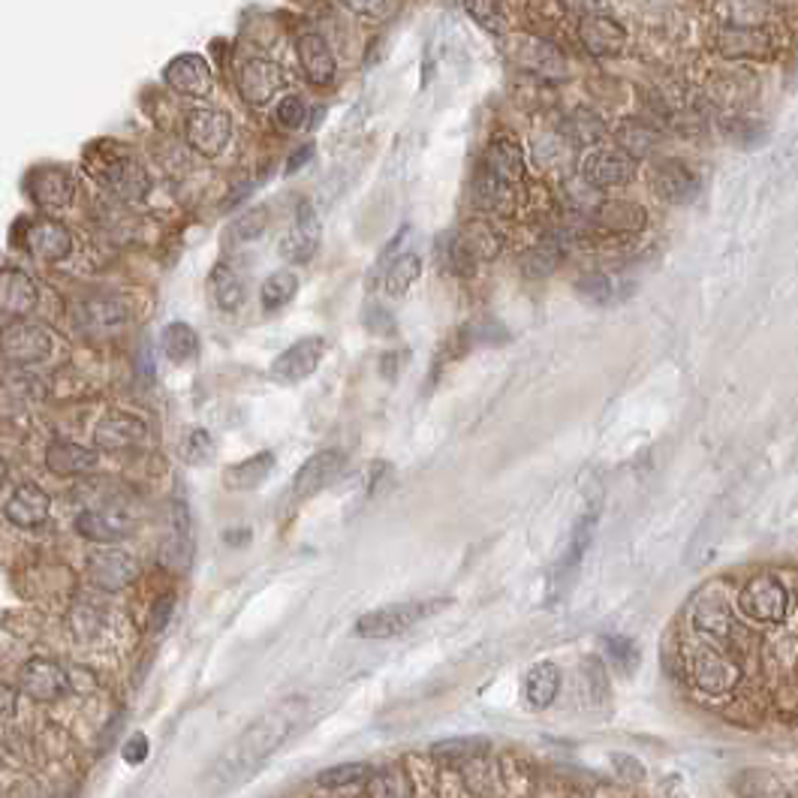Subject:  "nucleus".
<instances>
[{
  "label": "nucleus",
  "mask_w": 798,
  "mask_h": 798,
  "mask_svg": "<svg viewBox=\"0 0 798 798\" xmlns=\"http://www.w3.org/2000/svg\"><path fill=\"white\" fill-rule=\"evenodd\" d=\"M76 323L88 337H115L130 323V311L124 301L109 292L85 296L76 308Z\"/></svg>",
  "instance_id": "obj_4"
},
{
  "label": "nucleus",
  "mask_w": 798,
  "mask_h": 798,
  "mask_svg": "<svg viewBox=\"0 0 798 798\" xmlns=\"http://www.w3.org/2000/svg\"><path fill=\"white\" fill-rule=\"evenodd\" d=\"M561 694V669L555 663H536L524 675V699L533 708H548Z\"/></svg>",
  "instance_id": "obj_32"
},
{
  "label": "nucleus",
  "mask_w": 798,
  "mask_h": 798,
  "mask_svg": "<svg viewBox=\"0 0 798 798\" xmlns=\"http://www.w3.org/2000/svg\"><path fill=\"white\" fill-rule=\"evenodd\" d=\"M209 292H211V301L218 304L220 311L235 313L244 308V299H247V284H244V278H239V271H232L230 266H218L214 271H211Z\"/></svg>",
  "instance_id": "obj_31"
},
{
  "label": "nucleus",
  "mask_w": 798,
  "mask_h": 798,
  "mask_svg": "<svg viewBox=\"0 0 798 798\" xmlns=\"http://www.w3.org/2000/svg\"><path fill=\"white\" fill-rule=\"evenodd\" d=\"M145 756H148V741H145V735H133L128 747H124V760L128 763H142Z\"/></svg>",
  "instance_id": "obj_53"
},
{
  "label": "nucleus",
  "mask_w": 798,
  "mask_h": 798,
  "mask_svg": "<svg viewBox=\"0 0 798 798\" xmlns=\"http://www.w3.org/2000/svg\"><path fill=\"white\" fill-rule=\"evenodd\" d=\"M52 353L48 329L36 323H12L0 332V356L12 365H36Z\"/></svg>",
  "instance_id": "obj_8"
},
{
  "label": "nucleus",
  "mask_w": 798,
  "mask_h": 798,
  "mask_svg": "<svg viewBox=\"0 0 798 798\" xmlns=\"http://www.w3.org/2000/svg\"><path fill=\"white\" fill-rule=\"evenodd\" d=\"M148 434H151L148 422L136 417V413H124V410L106 413V417L93 425V443L106 452L140 450V446H145Z\"/></svg>",
  "instance_id": "obj_9"
},
{
  "label": "nucleus",
  "mask_w": 798,
  "mask_h": 798,
  "mask_svg": "<svg viewBox=\"0 0 798 798\" xmlns=\"http://www.w3.org/2000/svg\"><path fill=\"white\" fill-rule=\"evenodd\" d=\"M594 528H597V512L581 516L579 524H576V531H573V536H569L567 548H564V555H561V564H557V576H561V581L569 579V576L579 569L581 557H585V552H588L590 536H594Z\"/></svg>",
  "instance_id": "obj_37"
},
{
  "label": "nucleus",
  "mask_w": 798,
  "mask_h": 798,
  "mask_svg": "<svg viewBox=\"0 0 798 798\" xmlns=\"http://www.w3.org/2000/svg\"><path fill=\"white\" fill-rule=\"evenodd\" d=\"M40 292L34 278L22 268H0V313L3 317H27L34 311Z\"/></svg>",
  "instance_id": "obj_23"
},
{
  "label": "nucleus",
  "mask_w": 798,
  "mask_h": 798,
  "mask_svg": "<svg viewBox=\"0 0 798 798\" xmlns=\"http://www.w3.org/2000/svg\"><path fill=\"white\" fill-rule=\"evenodd\" d=\"M368 798H413V780L401 765H386L380 772H370L365 780Z\"/></svg>",
  "instance_id": "obj_33"
},
{
  "label": "nucleus",
  "mask_w": 798,
  "mask_h": 798,
  "mask_svg": "<svg viewBox=\"0 0 798 798\" xmlns=\"http://www.w3.org/2000/svg\"><path fill=\"white\" fill-rule=\"evenodd\" d=\"M341 470H344V452L337 450L317 452V455H311V458L299 467V474L292 479V495L299 500L313 498V495H320L325 486H332Z\"/></svg>",
  "instance_id": "obj_20"
},
{
  "label": "nucleus",
  "mask_w": 798,
  "mask_h": 798,
  "mask_svg": "<svg viewBox=\"0 0 798 798\" xmlns=\"http://www.w3.org/2000/svg\"><path fill=\"white\" fill-rule=\"evenodd\" d=\"M618 145H621V151H627L630 157H642V154H649L651 148H654V130L649 128V124H642V121H636V118H630V121H624L621 128H618Z\"/></svg>",
  "instance_id": "obj_40"
},
{
  "label": "nucleus",
  "mask_w": 798,
  "mask_h": 798,
  "mask_svg": "<svg viewBox=\"0 0 798 798\" xmlns=\"http://www.w3.org/2000/svg\"><path fill=\"white\" fill-rule=\"evenodd\" d=\"M178 452H181V458H185L187 464L202 467V464H209L211 455H214V440H211V434L206 429H193L187 431Z\"/></svg>",
  "instance_id": "obj_41"
},
{
  "label": "nucleus",
  "mask_w": 798,
  "mask_h": 798,
  "mask_svg": "<svg viewBox=\"0 0 798 798\" xmlns=\"http://www.w3.org/2000/svg\"><path fill=\"white\" fill-rule=\"evenodd\" d=\"M173 606H175V597H160L157 606H154V621H151V630H163V627L169 624V618H173Z\"/></svg>",
  "instance_id": "obj_52"
},
{
  "label": "nucleus",
  "mask_w": 798,
  "mask_h": 798,
  "mask_svg": "<svg viewBox=\"0 0 798 798\" xmlns=\"http://www.w3.org/2000/svg\"><path fill=\"white\" fill-rule=\"evenodd\" d=\"M70 672L48 657H31L19 669V690L36 702H55L64 694H70Z\"/></svg>",
  "instance_id": "obj_7"
},
{
  "label": "nucleus",
  "mask_w": 798,
  "mask_h": 798,
  "mask_svg": "<svg viewBox=\"0 0 798 798\" xmlns=\"http://www.w3.org/2000/svg\"><path fill=\"white\" fill-rule=\"evenodd\" d=\"M0 798H3V796H0Z\"/></svg>",
  "instance_id": "obj_56"
},
{
  "label": "nucleus",
  "mask_w": 798,
  "mask_h": 798,
  "mask_svg": "<svg viewBox=\"0 0 798 798\" xmlns=\"http://www.w3.org/2000/svg\"><path fill=\"white\" fill-rule=\"evenodd\" d=\"M190 555H193V533H190L187 509L185 503H175L173 524H169V533L163 536L160 545V564L169 569H187Z\"/></svg>",
  "instance_id": "obj_27"
},
{
  "label": "nucleus",
  "mask_w": 798,
  "mask_h": 798,
  "mask_svg": "<svg viewBox=\"0 0 798 798\" xmlns=\"http://www.w3.org/2000/svg\"><path fill=\"white\" fill-rule=\"evenodd\" d=\"M317 247H320V220H317L308 202H299L290 232L280 239L278 254L287 263H308L317 254Z\"/></svg>",
  "instance_id": "obj_22"
},
{
  "label": "nucleus",
  "mask_w": 798,
  "mask_h": 798,
  "mask_svg": "<svg viewBox=\"0 0 798 798\" xmlns=\"http://www.w3.org/2000/svg\"><path fill=\"white\" fill-rule=\"evenodd\" d=\"M7 474H10V467H7V462L0 458V488H3V483H7Z\"/></svg>",
  "instance_id": "obj_55"
},
{
  "label": "nucleus",
  "mask_w": 798,
  "mask_h": 798,
  "mask_svg": "<svg viewBox=\"0 0 798 798\" xmlns=\"http://www.w3.org/2000/svg\"><path fill=\"white\" fill-rule=\"evenodd\" d=\"M651 185L654 193L669 206H690L699 197V178L681 160H660L651 173Z\"/></svg>",
  "instance_id": "obj_16"
},
{
  "label": "nucleus",
  "mask_w": 798,
  "mask_h": 798,
  "mask_svg": "<svg viewBox=\"0 0 798 798\" xmlns=\"http://www.w3.org/2000/svg\"><path fill=\"white\" fill-rule=\"evenodd\" d=\"M500 254V239L498 232L488 226L486 220H470L464 223V230L458 232V239L452 242V263L462 268L479 266V263H491Z\"/></svg>",
  "instance_id": "obj_13"
},
{
  "label": "nucleus",
  "mask_w": 798,
  "mask_h": 798,
  "mask_svg": "<svg viewBox=\"0 0 798 798\" xmlns=\"http://www.w3.org/2000/svg\"><path fill=\"white\" fill-rule=\"evenodd\" d=\"M488 173L500 178L503 185H521V178H524V151L516 140H509V136H498V140L491 142L486 151V160H483Z\"/></svg>",
  "instance_id": "obj_28"
},
{
  "label": "nucleus",
  "mask_w": 798,
  "mask_h": 798,
  "mask_svg": "<svg viewBox=\"0 0 798 798\" xmlns=\"http://www.w3.org/2000/svg\"><path fill=\"white\" fill-rule=\"evenodd\" d=\"M88 576L97 588L121 590L140 576V567L128 552H121L115 545H100L88 557Z\"/></svg>",
  "instance_id": "obj_14"
},
{
  "label": "nucleus",
  "mask_w": 798,
  "mask_h": 798,
  "mask_svg": "<svg viewBox=\"0 0 798 798\" xmlns=\"http://www.w3.org/2000/svg\"><path fill=\"white\" fill-rule=\"evenodd\" d=\"M602 645L609 649V657L621 666L624 672L636 669L639 666V649L633 645V639L627 636H606L602 639Z\"/></svg>",
  "instance_id": "obj_44"
},
{
  "label": "nucleus",
  "mask_w": 798,
  "mask_h": 798,
  "mask_svg": "<svg viewBox=\"0 0 798 798\" xmlns=\"http://www.w3.org/2000/svg\"><path fill=\"white\" fill-rule=\"evenodd\" d=\"M491 751V741L479 739V735H464V739H446L431 744V756L443 760V763H474V760H486Z\"/></svg>",
  "instance_id": "obj_34"
},
{
  "label": "nucleus",
  "mask_w": 798,
  "mask_h": 798,
  "mask_svg": "<svg viewBox=\"0 0 798 798\" xmlns=\"http://www.w3.org/2000/svg\"><path fill=\"white\" fill-rule=\"evenodd\" d=\"M787 588L777 579L747 581L739 594L741 612L751 614L753 621H777L787 609Z\"/></svg>",
  "instance_id": "obj_21"
},
{
  "label": "nucleus",
  "mask_w": 798,
  "mask_h": 798,
  "mask_svg": "<svg viewBox=\"0 0 798 798\" xmlns=\"http://www.w3.org/2000/svg\"><path fill=\"white\" fill-rule=\"evenodd\" d=\"M232 232L239 235V242H254V239H259V235L266 232V211L254 209L247 211V214H242Z\"/></svg>",
  "instance_id": "obj_49"
},
{
  "label": "nucleus",
  "mask_w": 798,
  "mask_h": 798,
  "mask_svg": "<svg viewBox=\"0 0 798 798\" xmlns=\"http://www.w3.org/2000/svg\"><path fill=\"white\" fill-rule=\"evenodd\" d=\"M422 275V259L417 254H401L392 259V266L386 268V278H383V290L386 296H407V290L413 287Z\"/></svg>",
  "instance_id": "obj_39"
},
{
  "label": "nucleus",
  "mask_w": 798,
  "mask_h": 798,
  "mask_svg": "<svg viewBox=\"0 0 798 798\" xmlns=\"http://www.w3.org/2000/svg\"><path fill=\"white\" fill-rule=\"evenodd\" d=\"M15 711H19V690L7 681H0V720L15 718Z\"/></svg>",
  "instance_id": "obj_51"
},
{
  "label": "nucleus",
  "mask_w": 798,
  "mask_h": 798,
  "mask_svg": "<svg viewBox=\"0 0 798 798\" xmlns=\"http://www.w3.org/2000/svg\"><path fill=\"white\" fill-rule=\"evenodd\" d=\"M136 531V521L121 509H85L76 519V533L97 545H115Z\"/></svg>",
  "instance_id": "obj_19"
},
{
  "label": "nucleus",
  "mask_w": 798,
  "mask_h": 798,
  "mask_svg": "<svg viewBox=\"0 0 798 798\" xmlns=\"http://www.w3.org/2000/svg\"><path fill=\"white\" fill-rule=\"evenodd\" d=\"M579 36L590 55H618L627 43V31L609 15H585L579 24Z\"/></svg>",
  "instance_id": "obj_26"
},
{
  "label": "nucleus",
  "mask_w": 798,
  "mask_h": 798,
  "mask_svg": "<svg viewBox=\"0 0 798 798\" xmlns=\"http://www.w3.org/2000/svg\"><path fill=\"white\" fill-rule=\"evenodd\" d=\"M557 266V251L555 247H548V244H543V247H536L531 256H528V263H524V268H528V275L531 278H543V275H552Z\"/></svg>",
  "instance_id": "obj_47"
},
{
  "label": "nucleus",
  "mask_w": 798,
  "mask_h": 798,
  "mask_svg": "<svg viewBox=\"0 0 798 798\" xmlns=\"http://www.w3.org/2000/svg\"><path fill=\"white\" fill-rule=\"evenodd\" d=\"M633 173H636V163L627 151L597 148L581 163V178L590 187H621L633 181Z\"/></svg>",
  "instance_id": "obj_18"
},
{
  "label": "nucleus",
  "mask_w": 798,
  "mask_h": 798,
  "mask_svg": "<svg viewBox=\"0 0 798 798\" xmlns=\"http://www.w3.org/2000/svg\"><path fill=\"white\" fill-rule=\"evenodd\" d=\"M296 292H299V278L292 275L290 268H278V271H271V275L263 280V287H259L263 311L278 313L280 308H287V304L296 299Z\"/></svg>",
  "instance_id": "obj_36"
},
{
  "label": "nucleus",
  "mask_w": 798,
  "mask_h": 798,
  "mask_svg": "<svg viewBox=\"0 0 798 798\" xmlns=\"http://www.w3.org/2000/svg\"><path fill=\"white\" fill-rule=\"evenodd\" d=\"M85 169L91 173L97 185H103L109 193L121 199H136L148 190V173L142 160L118 142H97L85 154Z\"/></svg>",
  "instance_id": "obj_2"
},
{
  "label": "nucleus",
  "mask_w": 798,
  "mask_h": 798,
  "mask_svg": "<svg viewBox=\"0 0 798 798\" xmlns=\"http://www.w3.org/2000/svg\"><path fill=\"white\" fill-rule=\"evenodd\" d=\"M24 187H27V193L36 206L46 211L67 209L76 199V178L67 166H55V163L52 166H34L24 178Z\"/></svg>",
  "instance_id": "obj_6"
},
{
  "label": "nucleus",
  "mask_w": 798,
  "mask_h": 798,
  "mask_svg": "<svg viewBox=\"0 0 798 798\" xmlns=\"http://www.w3.org/2000/svg\"><path fill=\"white\" fill-rule=\"evenodd\" d=\"M296 55H299L301 70H304V79L311 85H332L337 76V60L332 55V48L325 43L320 34H301L299 46H296Z\"/></svg>",
  "instance_id": "obj_25"
},
{
  "label": "nucleus",
  "mask_w": 798,
  "mask_h": 798,
  "mask_svg": "<svg viewBox=\"0 0 798 798\" xmlns=\"http://www.w3.org/2000/svg\"><path fill=\"white\" fill-rule=\"evenodd\" d=\"M163 353L175 362V365H185L199 356V335L193 332V325L187 323H169L163 329Z\"/></svg>",
  "instance_id": "obj_38"
},
{
  "label": "nucleus",
  "mask_w": 798,
  "mask_h": 798,
  "mask_svg": "<svg viewBox=\"0 0 798 798\" xmlns=\"http://www.w3.org/2000/svg\"><path fill=\"white\" fill-rule=\"evenodd\" d=\"M287 85V76L280 70V64L268 58H251L244 60L242 73H239V91L251 106H268Z\"/></svg>",
  "instance_id": "obj_15"
},
{
  "label": "nucleus",
  "mask_w": 798,
  "mask_h": 798,
  "mask_svg": "<svg viewBox=\"0 0 798 798\" xmlns=\"http://www.w3.org/2000/svg\"><path fill=\"white\" fill-rule=\"evenodd\" d=\"M370 768L365 763H344V765H332L317 775V784L320 787L337 789V787H350V784H359V780H368Z\"/></svg>",
  "instance_id": "obj_42"
},
{
  "label": "nucleus",
  "mask_w": 798,
  "mask_h": 798,
  "mask_svg": "<svg viewBox=\"0 0 798 798\" xmlns=\"http://www.w3.org/2000/svg\"><path fill=\"white\" fill-rule=\"evenodd\" d=\"M24 247L36 263H64L73 254V235L58 220L36 218L24 230Z\"/></svg>",
  "instance_id": "obj_12"
},
{
  "label": "nucleus",
  "mask_w": 798,
  "mask_h": 798,
  "mask_svg": "<svg viewBox=\"0 0 798 798\" xmlns=\"http://www.w3.org/2000/svg\"><path fill=\"white\" fill-rule=\"evenodd\" d=\"M48 512H52V500L36 483L15 486V491L3 503V519L10 521L12 528H22V531L43 528L48 521Z\"/></svg>",
  "instance_id": "obj_17"
},
{
  "label": "nucleus",
  "mask_w": 798,
  "mask_h": 798,
  "mask_svg": "<svg viewBox=\"0 0 798 798\" xmlns=\"http://www.w3.org/2000/svg\"><path fill=\"white\" fill-rule=\"evenodd\" d=\"M594 223L597 230L609 232V235H636V232L645 230L649 223V214L639 202H630V199H609L594 209Z\"/></svg>",
  "instance_id": "obj_24"
},
{
  "label": "nucleus",
  "mask_w": 798,
  "mask_h": 798,
  "mask_svg": "<svg viewBox=\"0 0 798 798\" xmlns=\"http://www.w3.org/2000/svg\"><path fill=\"white\" fill-rule=\"evenodd\" d=\"M450 606V600H413V602H392V606H383L374 612L362 614L353 633L362 639H392L401 636L407 630H413L422 621H429L431 614L443 612Z\"/></svg>",
  "instance_id": "obj_3"
},
{
  "label": "nucleus",
  "mask_w": 798,
  "mask_h": 798,
  "mask_svg": "<svg viewBox=\"0 0 798 798\" xmlns=\"http://www.w3.org/2000/svg\"><path fill=\"white\" fill-rule=\"evenodd\" d=\"M275 118H278V124L284 130H299L304 124V118H308V106H304L301 97H284L278 103Z\"/></svg>",
  "instance_id": "obj_46"
},
{
  "label": "nucleus",
  "mask_w": 798,
  "mask_h": 798,
  "mask_svg": "<svg viewBox=\"0 0 798 798\" xmlns=\"http://www.w3.org/2000/svg\"><path fill=\"white\" fill-rule=\"evenodd\" d=\"M323 356H325L323 337L320 335L301 337V341H296L292 347L284 350L278 359L271 362V380L284 383V386L308 380L313 370L320 368Z\"/></svg>",
  "instance_id": "obj_11"
},
{
  "label": "nucleus",
  "mask_w": 798,
  "mask_h": 798,
  "mask_svg": "<svg viewBox=\"0 0 798 798\" xmlns=\"http://www.w3.org/2000/svg\"><path fill=\"white\" fill-rule=\"evenodd\" d=\"M519 64L524 70L548 73V76H557V73H564V67H567L564 55L552 43H545V40H521Z\"/></svg>",
  "instance_id": "obj_35"
},
{
  "label": "nucleus",
  "mask_w": 798,
  "mask_h": 798,
  "mask_svg": "<svg viewBox=\"0 0 798 798\" xmlns=\"http://www.w3.org/2000/svg\"><path fill=\"white\" fill-rule=\"evenodd\" d=\"M292 727H296V706H280L254 720L242 735L230 741L226 751L220 753V760L211 768V780L218 787H232L247 775H254L256 768L284 744Z\"/></svg>",
  "instance_id": "obj_1"
},
{
  "label": "nucleus",
  "mask_w": 798,
  "mask_h": 798,
  "mask_svg": "<svg viewBox=\"0 0 798 798\" xmlns=\"http://www.w3.org/2000/svg\"><path fill=\"white\" fill-rule=\"evenodd\" d=\"M341 7H347L353 15L362 19H386L392 12L395 0H341Z\"/></svg>",
  "instance_id": "obj_48"
},
{
  "label": "nucleus",
  "mask_w": 798,
  "mask_h": 798,
  "mask_svg": "<svg viewBox=\"0 0 798 798\" xmlns=\"http://www.w3.org/2000/svg\"><path fill=\"white\" fill-rule=\"evenodd\" d=\"M271 470H275V455L271 452H256L251 458L230 464L223 470V486L232 488V491H254V488L266 483Z\"/></svg>",
  "instance_id": "obj_30"
},
{
  "label": "nucleus",
  "mask_w": 798,
  "mask_h": 798,
  "mask_svg": "<svg viewBox=\"0 0 798 798\" xmlns=\"http://www.w3.org/2000/svg\"><path fill=\"white\" fill-rule=\"evenodd\" d=\"M97 452L70 440H55L46 450V467L58 476H85L97 467Z\"/></svg>",
  "instance_id": "obj_29"
},
{
  "label": "nucleus",
  "mask_w": 798,
  "mask_h": 798,
  "mask_svg": "<svg viewBox=\"0 0 798 798\" xmlns=\"http://www.w3.org/2000/svg\"><path fill=\"white\" fill-rule=\"evenodd\" d=\"M612 763L618 768V775L627 777V780H642L645 777V765L633 760V756H627V753H614Z\"/></svg>",
  "instance_id": "obj_50"
},
{
  "label": "nucleus",
  "mask_w": 798,
  "mask_h": 798,
  "mask_svg": "<svg viewBox=\"0 0 798 798\" xmlns=\"http://www.w3.org/2000/svg\"><path fill=\"white\" fill-rule=\"evenodd\" d=\"M185 136L202 157H220L232 140V118L220 109H193L187 112Z\"/></svg>",
  "instance_id": "obj_5"
},
{
  "label": "nucleus",
  "mask_w": 798,
  "mask_h": 798,
  "mask_svg": "<svg viewBox=\"0 0 798 798\" xmlns=\"http://www.w3.org/2000/svg\"><path fill=\"white\" fill-rule=\"evenodd\" d=\"M464 10L491 31L503 22V0H464Z\"/></svg>",
  "instance_id": "obj_45"
},
{
  "label": "nucleus",
  "mask_w": 798,
  "mask_h": 798,
  "mask_svg": "<svg viewBox=\"0 0 798 798\" xmlns=\"http://www.w3.org/2000/svg\"><path fill=\"white\" fill-rule=\"evenodd\" d=\"M311 157H313V142H308V145H301V148L292 154L290 160H287V175L301 173V169H304V163L311 160Z\"/></svg>",
  "instance_id": "obj_54"
},
{
  "label": "nucleus",
  "mask_w": 798,
  "mask_h": 798,
  "mask_svg": "<svg viewBox=\"0 0 798 798\" xmlns=\"http://www.w3.org/2000/svg\"><path fill=\"white\" fill-rule=\"evenodd\" d=\"M163 79L178 97L187 100H206L214 93V76H211L209 60L202 55H178L166 64Z\"/></svg>",
  "instance_id": "obj_10"
},
{
  "label": "nucleus",
  "mask_w": 798,
  "mask_h": 798,
  "mask_svg": "<svg viewBox=\"0 0 798 798\" xmlns=\"http://www.w3.org/2000/svg\"><path fill=\"white\" fill-rule=\"evenodd\" d=\"M579 292L590 304H612L614 301V280L602 271H590L579 280Z\"/></svg>",
  "instance_id": "obj_43"
}]
</instances>
